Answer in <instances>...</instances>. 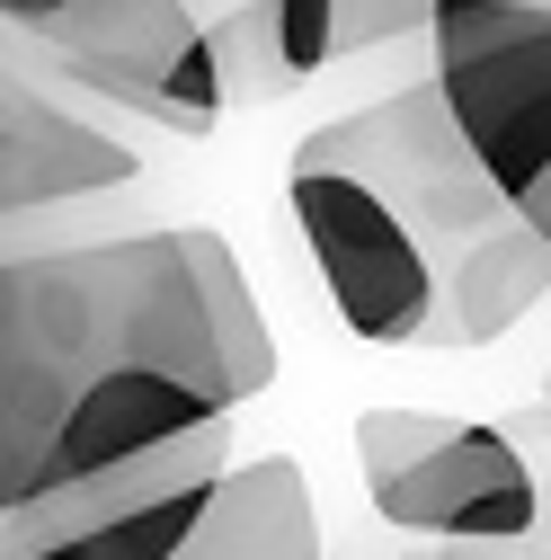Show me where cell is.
<instances>
[{
    "instance_id": "obj_8",
    "label": "cell",
    "mask_w": 551,
    "mask_h": 560,
    "mask_svg": "<svg viewBox=\"0 0 551 560\" xmlns=\"http://www.w3.org/2000/svg\"><path fill=\"white\" fill-rule=\"evenodd\" d=\"M241 418H223V428H196L178 445H152L133 454L116 471H90L72 489H54V499H27V508H0V560H19L36 542H62L81 525H116V516H143V508H169V499H196V489H214L241 454Z\"/></svg>"
},
{
    "instance_id": "obj_12",
    "label": "cell",
    "mask_w": 551,
    "mask_h": 560,
    "mask_svg": "<svg viewBox=\"0 0 551 560\" xmlns=\"http://www.w3.org/2000/svg\"><path fill=\"white\" fill-rule=\"evenodd\" d=\"M214 54H223V81H232V107H267L303 90L294 62H285V36H276V0H241V10L214 19Z\"/></svg>"
},
{
    "instance_id": "obj_2",
    "label": "cell",
    "mask_w": 551,
    "mask_h": 560,
    "mask_svg": "<svg viewBox=\"0 0 551 560\" xmlns=\"http://www.w3.org/2000/svg\"><path fill=\"white\" fill-rule=\"evenodd\" d=\"M232 0H0L19 45L54 81L98 107H125L161 133H214L232 107L214 19Z\"/></svg>"
},
{
    "instance_id": "obj_7",
    "label": "cell",
    "mask_w": 551,
    "mask_h": 560,
    "mask_svg": "<svg viewBox=\"0 0 551 560\" xmlns=\"http://www.w3.org/2000/svg\"><path fill=\"white\" fill-rule=\"evenodd\" d=\"M72 81H54L27 45H10V81H0V205H10V249H45L62 214H81L98 196H125L143 178L125 133L90 116Z\"/></svg>"
},
{
    "instance_id": "obj_3",
    "label": "cell",
    "mask_w": 551,
    "mask_h": 560,
    "mask_svg": "<svg viewBox=\"0 0 551 560\" xmlns=\"http://www.w3.org/2000/svg\"><path fill=\"white\" fill-rule=\"evenodd\" d=\"M356 471L383 525L436 534L471 551H507L542 525V471L516 428L445 409H365L356 418Z\"/></svg>"
},
{
    "instance_id": "obj_13",
    "label": "cell",
    "mask_w": 551,
    "mask_h": 560,
    "mask_svg": "<svg viewBox=\"0 0 551 560\" xmlns=\"http://www.w3.org/2000/svg\"><path fill=\"white\" fill-rule=\"evenodd\" d=\"M409 560H525V551H471V542H445V551H409Z\"/></svg>"
},
{
    "instance_id": "obj_9",
    "label": "cell",
    "mask_w": 551,
    "mask_h": 560,
    "mask_svg": "<svg viewBox=\"0 0 551 560\" xmlns=\"http://www.w3.org/2000/svg\"><path fill=\"white\" fill-rule=\"evenodd\" d=\"M169 560H329L320 551V508L294 454H249L223 471L204 525Z\"/></svg>"
},
{
    "instance_id": "obj_5",
    "label": "cell",
    "mask_w": 551,
    "mask_h": 560,
    "mask_svg": "<svg viewBox=\"0 0 551 560\" xmlns=\"http://www.w3.org/2000/svg\"><path fill=\"white\" fill-rule=\"evenodd\" d=\"M427 45L471 152L551 232V0H436Z\"/></svg>"
},
{
    "instance_id": "obj_4",
    "label": "cell",
    "mask_w": 551,
    "mask_h": 560,
    "mask_svg": "<svg viewBox=\"0 0 551 560\" xmlns=\"http://www.w3.org/2000/svg\"><path fill=\"white\" fill-rule=\"evenodd\" d=\"M294 161H320V170H348V178L383 187L400 214L445 249V276L499 214H516V196L490 178V161L471 152V133H462V116H454L436 72L409 81V90H383V98H365L348 116H329V125H312L294 143Z\"/></svg>"
},
{
    "instance_id": "obj_11",
    "label": "cell",
    "mask_w": 551,
    "mask_h": 560,
    "mask_svg": "<svg viewBox=\"0 0 551 560\" xmlns=\"http://www.w3.org/2000/svg\"><path fill=\"white\" fill-rule=\"evenodd\" d=\"M436 27V0H276V36H285V62L294 81L329 72L365 45H391V36H419Z\"/></svg>"
},
{
    "instance_id": "obj_6",
    "label": "cell",
    "mask_w": 551,
    "mask_h": 560,
    "mask_svg": "<svg viewBox=\"0 0 551 560\" xmlns=\"http://www.w3.org/2000/svg\"><path fill=\"white\" fill-rule=\"evenodd\" d=\"M294 232L329 285V312L365 347H427V320L445 303V249L400 214V205L348 170L294 161Z\"/></svg>"
},
{
    "instance_id": "obj_1",
    "label": "cell",
    "mask_w": 551,
    "mask_h": 560,
    "mask_svg": "<svg viewBox=\"0 0 551 560\" xmlns=\"http://www.w3.org/2000/svg\"><path fill=\"white\" fill-rule=\"evenodd\" d=\"M267 383L276 329L204 223L0 258V508L223 428Z\"/></svg>"
},
{
    "instance_id": "obj_10",
    "label": "cell",
    "mask_w": 551,
    "mask_h": 560,
    "mask_svg": "<svg viewBox=\"0 0 551 560\" xmlns=\"http://www.w3.org/2000/svg\"><path fill=\"white\" fill-rule=\"evenodd\" d=\"M542 294H551V232L534 214H499L454 258L445 303L427 320V347H499Z\"/></svg>"
}]
</instances>
